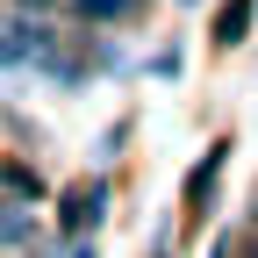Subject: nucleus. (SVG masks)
Instances as JSON below:
<instances>
[{
	"label": "nucleus",
	"instance_id": "nucleus-6",
	"mask_svg": "<svg viewBox=\"0 0 258 258\" xmlns=\"http://www.w3.org/2000/svg\"><path fill=\"white\" fill-rule=\"evenodd\" d=\"M0 186H8V194H22V201H29V208H36V201H43V179H36V172H29V165H0Z\"/></svg>",
	"mask_w": 258,
	"mask_h": 258
},
{
	"label": "nucleus",
	"instance_id": "nucleus-7",
	"mask_svg": "<svg viewBox=\"0 0 258 258\" xmlns=\"http://www.w3.org/2000/svg\"><path fill=\"white\" fill-rule=\"evenodd\" d=\"M72 258H93V251H72Z\"/></svg>",
	"mask_w": 258,
	"mask_h": 258
},
{
	"label": "nucleus",
	"instance_id": "nucleus-5",
	"mask_svg": "<svg viewBox=\"0 0 258 258\" xmlns=\"http://www.w3.org/2000/svg\"><path fill=\"white\" fill-rule=\"evenodd\" d=\"M129 8H137V0H72V15H79V22H93V29H108V22H122Z\"/></svg>",
	"mask_w": 258,
	"mask_h": 258
},
{
	"label": "nucleus",
	"instance_id": "nucleus-4",
	"mask_svg": "<svg viewBox=\"0 0 258 258\" xmlns=\"http://www.w3.org/2000/svg\"><path fill=\"white\" fill-rule=\"evenodd\" d=\"M251 8H258V0H230V8L215 15V43H244L251 36Z\"/></svg>",
	"mask_w": 258,
	"mask_h": 258
},
{
	"label": "nucleus",
	"instance_id": "nucleus-2",
	"mask_svg": "<svg viewBox=\"0 0 258 258\" xmlns=\"http://www.w3.org/2000/svg\"><path fill=\"white\" fill-rule=\"evenodd\" d=\"M101 208H108V186H101V179L72 186V194H64V230H86V222H101Z\"/></svg>",
	"mask_w": 258,
	"mask_h": 258
},
{
	"label": "nucleus",
	"instance_id": "nucleus-3",
	"mask_svg": "<svg viewBox=\"0 0 258 258\" xmlns=\"http://www.w3.org/2000/svg\"><path fill=\"white\" fill-rule=\"evenodd\" d=\"M222 158H230V144H208V158L186 172V215H201V208H208V186H215V172H222Z\"/></svg>",
	"mask_w": 258,
	"mask_h": 258
},
{
	"label": "nucleus",
	"instance_id": "nucleus-1",
	"mask_svg": "<svg viewBox=\"0 0 258 258\" xmlns=\"http://www.w3.org/2000/svg\"><path fill=\"white\" fill-rule=\"evenodd\" d=\"M0 244L8 251H43V230H36V208L29 201H0Z\"/></svg>",
	"mask_w": 258,
	"mask_h": 258
}]
</instances>
